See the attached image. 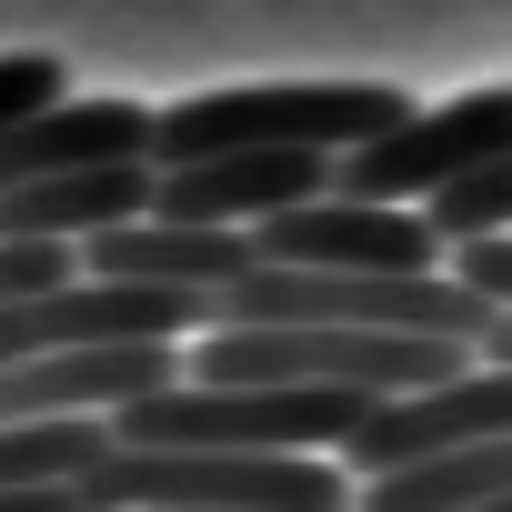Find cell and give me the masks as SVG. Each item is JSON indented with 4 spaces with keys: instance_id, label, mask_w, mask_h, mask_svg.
I'll return each mask as SVG.
<instances>
[{
    "instance_id": "obj_11",
    "label": "cell",
    "mask_w": 512,
    "mask_h": 512,
    "mask_svg": "<svg viewBox=\"0 0 512 512\" xmlns=\"http://www.w3.org/2000/svg\"><path fill=\"white\" fill-rule=\"evenodd\" d=\"M412 211H422V231H432V241H462V231H512V151L462 161V171H452V181H432Z\"/></svg>"
},
{
    "instance_id": "obj_10",
    "label": "cell",
    "mask_w": 512,
    "mask_h": 512,
    "mask_svg": "<svg viewBox=\"0 0 512 512\" xmlns=\"http://www.w3.org/2000/svg\"><path fill=\"white\" fill-rule=\"evenodd\" d=\"M512 492V442H452L392 472H362L352 512H462V502H502Z\"/></svg>"
},
{
    "instance_id": "obj_15",
    "label": "cell",
    "mask_w": 512,
    "mask_h": 512,
    "mask_svg": "<svg viewBox=\"0 0 512 512\" xmlns=\"http://www.w3.org/2000/svg\"><path fill=\"white\" fill-rule=\"evenodd\" d=\"M462 512H512V492H502V502H462Z\"/></svg>"
},
{
    "instance_id": "obj_1",
    "label": "cell",
    "mask_w": 512,
    "mask_h": 512,
    "mask_svg": "<svg viewBox=\"0 0 512 512\" xmlns=\"http://www.w3.org/2000/svg\"><path fill=\"white\" fill-rule=\"evenodd\" d=\"M91 512H352L332 452H121L101 442L71 482Z\"/></svg>"
},
{
    "instance_id": "obj_9",
    "label": "cell",
    "mask_w": 512,
    "mask_h": 512,
    "mask_svg": "<svg viewBox=\"0 0 512 512\" xmlns=\"http://www.w3.org/2000/svg\"><path fill=\"white\" fill-rule=\"evenodd\" d=\"M151 201V161H91V171H51L31 191H0V241H91L111 221H131Z\"/></svg>"
},
{
    "instance_id": "obj_12",
    "label": "cell",
    "mask_w": 512,
    "mask_h": 512,
    "mask_svg": "<svg viewBox=\"0 0 512 512\" xmlns=\"http://www.w3.org/2000/svg\"><path fill=\"white\" fill-rule=\"evenodd\" d=\"M442 282H462L472 302H512V231H462V241H442Z\"/></svg>"
},
{
    "instance_id": "obj_13",
    "label": "cell",
    "mask_w": 512,
    "mask_h": 512,
    "mask_svg": "<svg viewBox=\"0 0 512 512\" xmlns=\"http://www.w3.org/2000/svg\"><path fill=\"white\" fill-rule=\"evenodd\" d=\"M61 91H71L61 51H0V121H21V111H41V101H61Z\"/></svg>"
},
{
    "instance_id": "obj_3",
    "label": "cell",
    "mask_w": 512,
    "mask_h": 512,
    "mask_svg": "<svg viewBox=\"0 0 512 512\" xmlns=\"http://www.w3.org/2000/svg\"><path fill=\"white\" fill-rule=\"evenodd\" d=\"M492 151H512V91H472V101H442V111L412 101L402 121L332 151V191L342 201H422L432 181H452L462 161H492Z\"/></svg>"
},
{
    "instance_id": "obj_5",
    "label": "cell",
    "mask_w": 512,
    "mask_h": 512,
    "mask_svg": "<svg viewBox=\"0 0 512 512\" xmlns=\"http://www.w3.org/2000/svg\"><path fill=\"white\" fill-rule=\"evenodd\" d=\"M251 262H292V272H442V241L422 231L412 201H282L272 221H251Z\"/></svg>"
},
{
    "instance_id": "obj_2",
    "label": "cell",
    "mask_w": 512,
    "mask_h": 512,
    "mask_svg": "<svg viewBox=\"0 0 512 512\" xmlns=\"http://www.w3.org/2000/svg\"><path fill=\"white\" fill-rule=\"evenodd\" d=\"M412 91L392 81H262V91H191L151 111L141 161H201V151H352L362 131L402 121Z\"/></svg>"
},
{
    "instance_id": "obj_14",
    "label": "cell",
    "mask_w": 512,
    "mask_h": 512,
    "mask_svg": "<svg viewBox=\"0 0 512 512\" xmlns=\"http://www.w3.org/2000/svg\"><path fill=\"white\" fill-rule=\"evenodd\" d=\"M71 272H81L71 241H0V302H31V292H51Z\"/></svg>"
},
{
    "instance_id": "obj_6",
    "label": "cell",
    "mask_w": 512,
    "mask_h": 512,
    "mask_svg": "<svg viewBox=\"0 0 512 512\" xmlns=\"http://www.w3.org/2000/svg\"><path fill=\"white\" fill-rule=\"evenodd\" d=\"M312 191H332V151H201V161H161L141 211L251 231V221H272L282 201H312Z\"/></svg>"
},
{
    "instance_id": "obj_7",
    "label": "cell",
    "mask_w": 512,
    "mask_h": 512,
    "mask_svg": "<svg viewBox=\"0 0 512 512\" xmlns=\"http://www.w3.org/2000/svg\"><path fill=\"white\" fill-rule=\"evenodd\" d=\"M71 262L91 282H161V292H211L231 272H251V231H211V221H161V211H131L91 241H71Z\"/></svg>"
},
{
    "instance_id": "obj_4",
    "label": "cell",
    "mask_w": 512,
    "mask_h": 512,
    "mask_svg": "<svg viewBox=\"0 0 512 512\" xmlns=\"http://www.w3.org/2000/svg\"><path fill=\"white\" fill-rule=\"evenodd\" d=\"M502 422H512V372L502 362H462L442 382L372 392L362 422L332 442V462L362 482V472H392V462H422V452H452V442H502Z\"/></svg>"
},
{
    "instance_id": "obj_8",
    "label": "cell",
    "mask_w": 512,
    "mask_h": 512,
    "mask_svg": "<svg viewBox=\"0 0 512 512\" xmlns=\"http://www.w3.org/2000/svg\"><path fill=\"white\" fill-rule=\"evenodd\" d=\"M151 111L141 101H41L21 121H0V191H31L51 171H91V161H141Z\"/></svg>"
}]
</instances>
